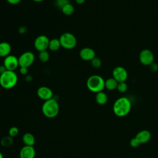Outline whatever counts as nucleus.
<instances>
[{
    "mask_svg": "<svg viewBox=\"0 0 158 158\" xmlns=\"http://www.w3.org/2000/svg\"><path fill=\"white\" fill-rule=\"evenodd\" d=\"M43 114L48 118H54L57 115L59 111V106L54 98L45 101L42 106Z\"/></svg>",
    "mask_w": 158,
    "mask_h": 158,
    "instance_id": "obj_3",
    "label": "nucleus"
},
{
    "mask_svg": "<svg viewBox=\"0 0 158 158\" xmlns=\"http://www.w3.org/2000/svg\"><path fill=\"white\" fill-rule=\"evenodd\" d=\"M32 1H35V2H42V1H44V0H32Z\"/></svg>",
    "mask_w": 158,
    "mask_h": 158,
    "instance_id": "obj_34",
    "label": "nucleus"
},
{
    "mask_svg": "<svg viewBox=\"0 0 158 158\" xmlns=\"http://www.w3.org/2000/svg\"><path fill=\"white\" fill-rule=\"evenodd\" d=\"M112 77L118 83L125 82L127 80L128 73L125 68L121 66H118L114 69L112 71Z\"/></svg>",
    "mask_w": 158,
    "mask_h": 158,
    "instance_id": "obj_9",
    "label": "nucleus"
},
{
    "mask_svg": "<svg viewBox=\"0 0 158 158\" xmlns=\"http://www.w3.org/2000/svg\"><path fill=\"white\" fill-rule=\"evenodd\" d=\"M130 146H131V147H133V148H136V147H138L140 144H139V143L138 142V141L135 138H135H132L131 140H130Z\"/></svg>",
    "mask_w": 158,
    "mask_h": 158,
    "instance_id": "obj_27",
    "label": "nucleus"
},
{
    "mask_svg": "<svg viewBox=\"0 0 158 158\" xmlns=\"http://www.w3.org/2000/svg\"><path fill=\"white\" fill-rule=\"evenodd\" d=\"M27 31V28L25 26H22L19 28V32L20 33H25Z\"/></svg>",
    "mask_w": 158,
    "mask_h": 158,
    "instance_id": "obj_31",
    "label": "nucleus"
},
{
    "mask_svg": "<svg viewBox=\"0 0 158 158\" xmlns=\"http://www.w3.org/2000/svg\"><path fill=\"white\" fill-rule=\"evenodd\" d=\"M18 60L20 67L28 68L33 64L35 60V55L30 51H26L18 57Z\"/></svg>",
    "mask_w": 158,
    "mask_h": 158,
    "instance_id": "obj_6",
    "label": "nucleus"
},
{
    "mask_svg": "<svg viewBox=\"0 0 158 158\" xmlns=\"http://www.w3.org/2000/svg\"><path fill=\"white\" fill-rule=\"evenodd\" d=\"M131 107V104L130 99L127 97H121L115 101L113 105V111L118 117H125L129 114Z\"/></svg>",
    "mask_w": 158,
    "mask_h": 158,
    "instance_id": "obj_1",
    "label": "nucleus"
},
{
    "mask_svg": "<svg viewBox=\"0 0 158 158\" xmlns=\"http://www.w3.org/2000/svg\"><path fill=\"white\" fill-rule=\"evenodd\" d=\"M49 57H50L49 53L47 51V50L41 51L38 54V58L42 62H48L49 59Z\"/></svg>",
    "mask_w": 158,
    "mask_h": 158,
    "instance_id": "obj_22",
    "label": "nucleus"
},
{
    "mask_svg": "<svg viewBox=\"0 0 158 158\" xmlns=\"http://www.w3.org/2000/svg\"><path fill=\"white\" fill-rule=\"evenodd\" d=\"M22 141L26 146H33L35 142V139L30 133H26L22 136Z\"/></svg>",
    "mask_w": 158,
    "mask_h": 158,
    "instance_id": "obj_16",
    "label": "nucleus"
},
{
    "mask_svg": "<svg viewBox=\"0 0 158 158\" xmlns=\"http://www.w3.org/2000/svg\"><path fill=\"white\" fill-rule=\"evenodd\" d=\"M65 1H69V0H65Z\"/></svg>",
    "mask_w": 158,
    "mask_h": 158,
    "instance_id": "obj_36",
    "label": "nucleus"
},
{
    "mask_svg": "<svg viewBox=\"0 0 158 158\" xmlns=\"http://www.w3.org/2000/svg\"><path fill=\"white\" fill-rule=\"evenodd\" d=\"M61 47V44L59 41V39L53 38L49 40L48 48L52 51H57Z\"/></svg>",
    "mask_w": 158,
    "mask_h": 158,
    "instance_id": "obj_19",
    "label": "nucleus"
},
{
    "mask_svg": "<svg viewBox=\"0 0 158 158\" xmlns=\"http://www.w3.org/2000/svg\"><path fill=\"white\" fill-rule=\"evenodd\" d=\"M19 134V129L16 127H11L9 130V135L11 137H15Z\"/></svg>",
    "mask_w": 158,
    "mask_h": 158,
    "instance_id": "obj_25",
    "label": "nucleus"
},
{
    "mask_svg": "<svg viewBox=\"0 0 158 158\" xmlns=\"http://www.w3.org/2000/svg\"><path fill=\"white\" fill-rule=\"evenodd\" d=\"M79 55L80 58L83 60L91 61L96 57V52L92 48L86 47L80 50Z\"/></svg>",
    "mask_w": 158,
    "mask_h": 158,
    "instance_id": "obj_12",
    "label": "nucleus"
},
{
    "mask_svg": "<svg viewBox=\"0 0 158 158\" xmlns=\"http://www.w3.org/2000/svg\"><path fill=\"white\" fill-rule=\"evenodd\" d=\"M0 158H4L3 155H2V154L1 152H0Z\"/></svg>",
    "mask_w": 158,
    "mask_h": 158,
    "instance_id": "obj_35",
    "label": "nucleus"
},
{
    "mask_svg": "<svg viewBox=\"0 0 158 158\" xmlns=\"http://www.w3.org/2000/svg\"><path fill=\"white\" fill-rule=\"evenodd\" d=\"M118 82L113 77L107 78L105 80V88L109 90H114L117 89Z\"/></svg>",
    "mask_w": 158,
    "mask_h": 158,
    "instance_id": "obj_18",
    "label": "nucleus"
},
{
    "mask_svg": "<svg viewBox=\"0 0 158 158\" xmlns=\"http://www.w3.org/2000/svg\"><path fill=\"white\" fill-rule=\"evenodd\" d=\"M149 69L152 72H156L158 70V64L156 62H152L151 64L149 65Z\"/></svg>",
    "mask_w": 158,
    "mask_h": 158,
    "instance_id": "obj_26",
    "label": "nucleus"
},
{
    "mask_svg": "<svg viewBox=\"0 0 158 158\" xmlns=\"http://www.w3.org/2000/svg\"><path fill=\"white\" fill-rule=\"evenodd\" d=\"M11 51V46L7 42L0 43V57H6L10 55Z\"/></svg>",
    "mask_w": 158,
    "mask_h": 158,
    "instance_id": "obj_15",
    "label": "nucleus"
},
{
    "mask_svg": "<svg viewBox=\"0 0 158 158\" xmlns=\"http://www.w3.org/2000/svg\"><path fill=\"white\" fill-rule=\"evenodd\" d=\"M49 40L46 35H41L37 36L34 41L35 48L39 52L46 51L48 48Z\"/></svg>",
    "mask_w": 158,
    "mask_h": 158,
    "instance_id": "obj_7",
    "label": "nucleus"
},
{
    "mask_svg": "<svg viewBox=\"0 0 158 158\" xmlns=\"http://www.w3.org/2000/svg\"><path fill=\"white\" fill-rule=\"evenodd\" d=\"M13 143L12 137L9 136H6L3 137L1 140V144L5 148L10 147Z\"/></svg>",
    "mask_w": 158,
    "mask_h": 158,
    "instance_id": "obj_21",
    "label": "nucleus"
},
{
    "mask_svg": "<svg viewBox=\"0 0 158 158\" xmlns=\"http://www.w3.org/2000/svg\"><path fill=\"white\" fill-rule=\"evenodd\" d=\"M61 47L66 49H72L77 45V38L71 33L65 32L59 38Z\"/></svg>",
    "mask_w": 158,
    "mask_h": 158,
    "instance_id": "obj_5",
    "label": "nucleus"
},
{
    "mask_svg": "<svg viewBox=\"0 0 158 158\" xmlns=\"http://www.w3.org/2000/svg\"><path fill=\"white\" fill-rule=\"evenodd\" d=\"M69 3V1L65 0H57V6L62 9L65 4Z\"/></svg>",
    "mask_w": 158,
    "mask_h": 158,
    "instance_id": "obj_28",
    "label": "nucleus"
},
{
    "mask_svg": "<svg viewBox=\"0 0 158 158\" xmlns=\"http://www.w3.org/2000/svg\"><path fill=\"white\" fill-rule=\"evenodd\" d=\"M18 77L14 71L6 70L0 75V85L2 88L9 89L17 83Z\"/></svg>",
    "mask_w": 158,
    "mask_h": 158,
    "instance_id": "obj_2",
    "label": "nucleus"
},
{
    "mask_svg": "<svg viewBox=\"0 0 158 158\" xmlns=\"http://www.w3.org/2000/svg\"><path fill=\"white\" fill-rule=\"evenodd\" d=\"M91 64L94 68L98 69L101 66L102 62H101V60L99 57H95L93 59H92L91 60Z\"/></svg>",
    "mask_w": 158,
    "mask_h": 158,
    "instance_id": "obj_24",
    "label": "nucleus"
},
{
    "mask_svg": "<svg viewBox=\"0 0 158 158\" xmlns=\"http://www.w3.org/2000/svg\"><path fill=\"white\" fill-rule=\"evenodd\" d=\"M151 138V134L149 131L143 130L139 131L135 136V138L138 141L139 144H144L148 143Z\"/></svg>",
    "mask_w": 158,
    "mask_h": 158,
    "instance_id": "obj_14",
    "label": "nucleus"
},
{
    "mask_svg": "<svg viewBox=\"0 0 158 158\" xmlns=\"http://www.w3.org/2000/svg\"><path fill=\"white\" fill-rule=\"evenodd\" d=\"M20 158H35V149L33 146L25 145L20 151Z\"/></svg>",
    "mask_w": 158,
    "mask_h": 158,
    "instance_id": "obj_13",
    "label": "nucleus"
},
{
    "mask_svg": "<svg viewBox=\"0 0 158 158\" xmlns=\"http://www.w3.org/2000/svg\"><path fill=\"white\" fill-rule=\"evenodd\" d=\"M8 3L12 4V5H15L19 4L22 0H6Z\"/></svg>",
    "mask_w": 158,
    "mask_h": 158,
    "instance_id": "obj_30",
    "label": "nucleus"
},
{
    "mask_svg": "<svg viewBox=\"0 0 158 158\" xmlns=\"http://www.w3.org/2000/svg\"><path fill=\"white\" fill-rule=\"evenodd\" d=\"M64 14L66 15H70L74 12V7L70 3H67L61 9Z\"/></svg>",
    "mask_w": 158,
    "mask_h": 158,
    "instance_id": "obj_20",
    "label": "nucleus"
},
{
    "mask_svg": "<svg viewBox=\"0 0 158 158\" xmlns=\"http://www.w3.org/2000/svg\"><path fill=\"white\" fill-rule=\"evenodd\" d=\"M140 62L144 65L149 66L154 60V56L151 51L148 49H143L139 54Z\"/></svg>",
    "mask_w": 158,
    "mask_h": 158,
    "instance_id": "obj_8",
    "label": "nucleus"
},
{
    "mask_svg": "<svg viewBox=\"0 0 158 158\" xmlns=\"http://www.w3.org/2000/svg\"><path fill=\"white\" fill-rule=\"evenodd\" d=\"M86 86L89 91L97 93L105 88V80L99 75H93L88 78Z\"/></svg>",
    "mask_w": 158,
    "mask_h": 158,
    "instance_id": "obj_4",
    "label": "nucleus"
},
{
    "mask_svg": "<svg viewBox=\"0 0 158 158\" xmlns=\"http://www.w3.org/2000/svg\"><path fill=\"white\" fill-rule=\"evenodd\" d=\"M127 89H128V85L125 83V82H120L118 83L117 89L120 93H125L127 91Z\"/></svg>",
    "mask_w": 158,
    "mask_h": 158,
    "instance_id": "obj_23",
    "label": "nucleus"
},
{
    "mask_svg": "<svg viewBox=\"0 0 158 158\" xmlns=\"http://www.w3.org/2000/svg\"><path fill=\"white\" fill-rule=\"evenodd\" d=\"M75 2L77 3V4H83L84 2H85V0H75Z\"/></svg>",
    "mask_w": 158,
    "mask_h": 158,
    "instance_id": "obj_33",
    "label": "nucleus"
},
{
    "mask_svg": "<svg viewBox=\"0 0 158 158\" xmlns=\"http://www.w3.org/2000/svg\"><path fill=\"white\" fill-rule=\"evenodd\" d=\"M6 70H7V69H6V67H4V65H0V75L2 74V73H4V72H6Z\"/></svg>",
    "mask_w": 158,
    "mask_h": 158,
    "instance_id": "obj_32",
    "label": "nucleus"
},
{
    "mask_svg": "<svg viewBox=\"0 0 158 158\" xmlns=\"http://www.w3.org/2000/svg\"><path fill=\"white\" fill-rule=\"evenodd\" d=\"M96 101L99 105H104L105 104L108 100L107 95L103 91H100L96 93Z\"/></svg>",
    "mask_w": 158,
    "mask_h": 158,
    "instance_id": "obj_17",
    "label": "nucleus"
},
{
    "mask_svg": "<svg viewBox=\"0 0 158 158\" xmlns=\"http://www.w3.org/2000/svg\"><path fill=\"white\" fill-rule=\"evenodd\" d=\"M28 72V68L26 67H20V73L22 75H26Z\"/></svg>",
    "mask_w": 158,
    "mask_h": 158,
    "instance_id": "obj_29",
    "label": "nucleus"
},
{
    "mask_svg": "<svg viewBox=\"0 0 158 158\" xmlns=\"http://www.w3.org/2000/svg\"><path fill=\"white\" fill-rule=\"evenodd\" d=\"M37 95L40 99L44 101L53 98L52 91L49 88L44 86H41L38 89Z\"/></svg>",
    "mask_w": 158,
    "mask_h": 158,
    "instance_id": "obj_11",
    "label": "nucleus"
},
{
    "mask_svg": "<svg viewBox=\"0 0 158 158\" xmlns=\"http://www.w3.org/2000/svg\"><path fill=\"white\" fill-rule=\"evenodd\" d=\"M3 65L7 70L14 71L19 67L18 58L14 55H9L4 57Z\"/></svg>",
    "mask_w": 158,
    "mask_h": 158,
    "instance_id": "obj_10",
    "label": "nucleus"
}]
</instances>
